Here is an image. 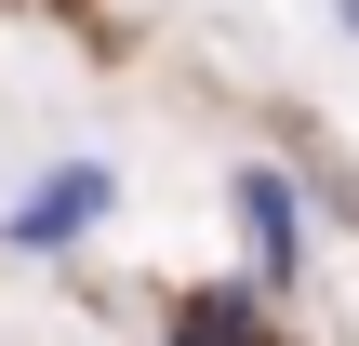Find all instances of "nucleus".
Segmentation results:
<instances>
[{"instance_id": "obj_4", "label": "nucleus", "mask_w": 359, "mask_h": 346, "mask_svg": "<svg viewBox=\"0 0 359 346\" xmlns=\"http://www.w3.org/2000/svg\"><path fill=\"white\" fill-rule=\"evenodd\" d=\"M333 27H346V40H359V0H333Z\"/></svg>"}, {"instance_id": "obj_1", "label": "nucleus", "mask_w": 359, "mask_h": 346, "mask_svg": "<svg viewBox=\"0 0 359 346\" xmlns=\"http://www.w3.org/2000/svg\"><path fill=\"white\" fill-rule=\"evenodd\" d=\"M107 213H120V173H107V160H53V173L0 213V253H80Z\"/></svg>"}, {"instance_id": "obj_3", "label": "nucleus", "mask_w": 359, "mask_h": 346, "mask_svg": "<svg viewBox=\"0 0 359 346\" xmlns=\"http://www.w3.org/2000/svg\"><path fill=\"white\" fill-rule=\"evenodd\" d=\"M173 346H280V333H266V280H213V293H187V307H173Z\"/></svg>"}, {"instance_id": "obj_2", "label": "nucleus", "mask_w": 359, "mask_h": 346, "mask_svg": "<svg viewBox=\"0 0 359 346\" xmlns=\"http://www.w3.org/2000/svg\"><path fill=\"white\" fill-rule=\"evenodd\" d=\"M226 200H240V227H253V280L280 293V280L306 267V200H293V173H280V160H240Z\"/></svg>"}]
</instances>
